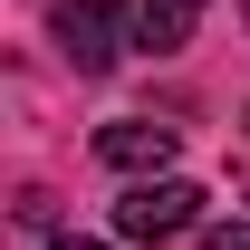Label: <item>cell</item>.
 Segmentation results:
<instances>
[{
    "label": "cell",
    "instance_id": "6da1fadb",
    "mask_svg": "<svg viewBox=\"0 0 250 250\" xmlns=\"http://www.w3.org/2000/svg\"><path fill=\"white\" fill-rule=\"evenodd\" d=\"M192 221H202V183L154 173V183H125V202H116V241H183Z\"/></svg>",
    "mask_w": 250,
    "mask_h": 250
},
{
    "label": "cell",
    "instance_id": "7a4b0ae2",
    "mask_svg": "<svg viewBox=\"0 0 250 250\" xmlns=\"http://www.w3.org/2000/svg\"><path fill=\"white\" fill-rule=\"evenodd\" d=\"M48 20H58V48H67L77 77H106V67H116L125 29H116V10H106V0H48Z\"/></svg>",
    "mask_w": 250,
    "mask_h": 250
},
{
    "label": "cell",
    "instance_id": "3957f363",
    "mask_svg": "<svg viewBox=\"0 0 250 250\" xmlns=\"http://www.w3.org/2000/svg\"><path fill=\"white\" fill-rule=\"evenodd\" d=\"M173 125H154V116H116L106 135H96V164H116V173H135V183H154L164 164H173Z\"/></svg>",
    "mask_w": 250,
    "mask_h": 250
},
{
    "label": "cell",
    "instance_id": "277c9868",
    "mask_svg": "<svg viewBox=\"0 0 250 250\" xmlns=\"http://www.w3.org/2000/svg\"><path fill=\"white\" fill-rule=\"evenodd\" d=\"M202 10H212V0H125V48H154V58L183 48Z\"/></svg>",
    "mask_w": 250,
    "mask_h": 250
},
{
    "label": "cell",
    "instance_id": "5b68a950",
    "mask_svg": "<svg viewBox=\"0 0 250 250\" xmlns=\"http://www.w3.org/2000/svg\"><path fill=\"white\" fill-rule=\"evenodd\" d=\"M202 250H250V221H221V231H212Z\"/></svg>",
    "mask_w": 250,
    "mask_h": 250
},
{
    "label": "cell",
    "instance_id": "8992f818",
    "mask_svg": "<svg viewBox=\"0 0 250 250\" xmlns=\"http://www.w3.org/2000/svg\"><path fill=\"white\" fill-rule=\"evenodd\" d=\"M48 250H106V241H48Z\"/></svg>",
    "mask_w": 250,
    "mask_h": 250
},
{
    "label": "cell",
    "instance_id": "52a82bcc",
    "mask_svg": "<svg viewBox=\"0 0 250 250\" xmlns=\"http://www.w3.org/2000/svg\"><path fill=\"white\" fill-rule=\"evenodd\" d=\"M241 20H250V0H241Z\"/></svg>",
    "mask_w": 250,
    "mask_h": 250
}]
</instances>
